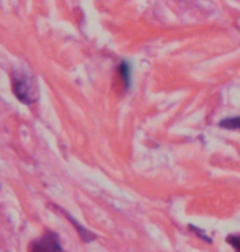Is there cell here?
Returning <instances> with one entry per match:
<instances>
[{
  "label": "cell",
  "instance_id": "3957f363",
  "mask_svg": "<svg viewBox=\"0 0 240 252\" xmlns=\"http://www.w3.org/2000/svg\"><path fill=\"white\" fill-rule=\"evenodd\" d=\"M51 206H53V208L56 210V211H59V213H61V215L66 216V218H67L69 221H71L74 228L77 229V233H79V236H80V239H82L83 243H92V241L97 239V236H95V234L92 233V231H88L87 228H83V226L80 224L77 220H74V216H72V215H69L67 211L64 210V208H59V206H57V205H54V203H51Z\"/></svg>",
  "mask_w": 240,
  "mask_h": 252
},
{
  "label": "cell",
  "instance_id": "7a4b0ae2",
  "mask_svg": "<svg viewBox=\"0 0 240 252\" xmlns=\"http://www.w3.org/2000/svg\"><path fill=\"white\" fill-rule=\"evenodd\" d=\"M29 252H64L59 236L54 231H46L41 238L31 244Z\"/></svg>",
  "mask_w": 240,
  "mask_h": 252
},
{
  "label": "cell",
  "instance_id": "52a82bcc",
  "mask_svg": "<svg viewBox=\"0 0 240 252\" xmlns=\"http://www.w3.org/2000/svg\"><path fill=\"white\" fill-rule=\"evenodd\" d=\"M189 229H191L193 233L198 236V238H201L203 241H206V243H209V244L213 243V239L209 238V236H206V234H204V233H203V229H199V228H196V226H193V224H189Z\"/></svg>",
  "mask_w": 240,
  "mask_h": 252
},
{
  "label": "cell",
  "instance_id": "5b68a950",
  "mask_svg": "<svg viewBox=\"0 0 240 252\" xmlns=\"http://www.w3.org/2000/svg\"><path fill=\"white\" fill-rule=\"evenodd\" d=\"M227 243L231 244V248L236 251V252H240V234H231V236H227Z\"/></svg>",
  "mask_w": 240,
  "mask_h": 252
},
{
  "label": "cell",
  "instance_id": "8992f818",
  "mask_svg": "<svg viewBox=\"0 0 240 252\" xmlns=\"http://www.w3.org/2000/svg\"><path fill=\"white\" fill-rule=\"evenodd\" d=\"M119 74H121V77L124 79V85L129 87V65H128V63H121V65H119Z\"/></svg>",
  "mask_w": 240,
  "mask_h": 252
},
{
  "label": "cell",
  "instance_id": "277c9868",
  "mask_svg": "<svg viewBox=\"0 0 240 252\" xmlns=\"http://www.w3.org/2000/svg\"><path fill=\"white\" fill-rule=\"evenodd\" d=\"M219 126L226 129H240V117H231V118H224L219 122Z\"/></svg>",
  "mask_w": 240,
  "mask_h": 252
},
{
  "label": "cell",
  "instance_id": "6da1fadb",
  "mask_svg": "<svg viewBox=\"0 0 240 252\" xmlns=\"http://www.w3.org/2000/svg\"><path fill=\"white\" fill-rule=\"evenodd\" d=\"M12 90L20 102L33 105L38 102V82L36 77L25 69H15L12 72Z\"/></svg>",
  "mask_w": 240,
  "mask_h": 252
}]
</instances>
